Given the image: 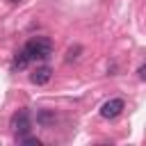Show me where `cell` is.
Instances as JSON below:
<instances>
[{
	"label": "cell",
	"instance_id": "obj_1",
	"mask_svg": "<svg viewBox=\"0 0 146 146\" xmlns=\"http://www.w3.org/2000/svg\"><path fill=\"white\" fill-rule=\"evenodd\" d=\"M25 55L30 62H46L52 55V41L48 36H34L25 43Z\"/></svg>",
	"mask_w": 146,
	"mask_h": 146
},
{
	"label": "cell",
	"instance_id": "obj_2",
	"mask_svg": "<svg viewBox=\"0 0 146 146\" xmlns=\"http://www.w3.org/2000/svg\"><path fill=\"white\" fill-rule=\"evenodd\" d=\"M9 128L16 132V137H23V135H27V132H30V128H32L30 112H27V110H18V112L11 116V121H9Z\"/></svg>",
	"mask_w": 146,
	"mask_h": 146
},
{
	"label": "cell",
	"instance_id": "obj_3",
	"mask_svg": "<svg viewBox=\"0 0 146 146\" xmlns=\"http://www.w3.org/2000/svg\"><path fill=\"white\" fill-rule=\"evenodd\" d=\"M123 107H125V103H123L121 98H110L107 103H103L100 116H103V119H116V116L123 112Z\"/></svg>",
	"mask_w": 146,
	"mask_h": 146
},
{
	"label": "cell",
	"instance_id": "obj_4",
	"mask_svg": "<svg viewBox=\"0 0 146 146\" xmlns=\"http://www.w3.org/2000/svg\"><path fill=\"white\" fill-rule=\"evenodd\" d=\"M50 78H52V68H50V66H39L34 73H30V80H32L34 84H46Z\"/></svg>",
	"mask_w": 146,
	"mask_h": 146
},
{
	"label": "cell",
	"instance_id": "obj_5",
	"mask_svg": "<svg viewBox=\"0 0 146 146\" xmlns=\"http://www.w3.org/2000/svg\"><path fill=\"white\" fill-rule=\"evenodd\" d=\"M30 64V59H27V55H25V50H21V52H16L14 55V62H11V68L14 71H21V68H25Z\"/></svg>",
	"mask_w": 146,
	"mask_h": 146
},
{
	"label": "cell",
	"instance_id": "obj_6",
	"mask_svg": "<svg viewBox=\"0 0 146 146\" xmlns=\"http://www.w3.org/2000/svg\"><path fill=\"white\" fill-rule=\"evenodd\" d=\"M36 123H41V125H50V123H55V114L41 110V112L36 114Z\"/></svg>",
	"mask_w": 146,
	"mask_h": 146
},
{
	"label": "cell",
	"instance_id": "obj_7",
	"mask_svg": "<svg viewBox=\"0 0 146 146\" xmlns=\"http://www.w3.org/2000/svg\"><path fill=\"white\" fill-rule=\"evenodd\" d=\"M18 141H21V144H30V146H39V144H41L36 137H25V135H23V137H18Z\"/></svg>",
	"mask_w": 146,
	"mask_h": 146
}]
</instances>
